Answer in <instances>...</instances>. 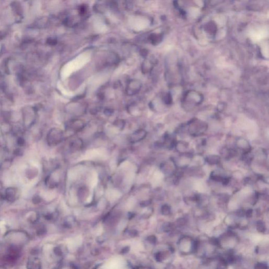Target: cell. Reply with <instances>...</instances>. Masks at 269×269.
<instances>
[{
	"instance_id": "cell-1",
	"label": "cell",
	"mask_w": 269,
	"mask_h": 269,
	"mask_svg": "<svg viewBox=\"0 0 269 269\" xmlns=\"http://www.w3.org/2000/svg\"><path fill=\"white\" fill-rule=\"evenodd\" d=\"M207 129L206 124L201 121H193L192 123L190 124L189 131L192 135H199L204 133Z\"/></svg>"
},
{
	"instance_id": "cell-2",
	"label": "cell",
	"mask_w": 269,
	"mask_h": 269,
	"mask_svg": "<svg viewBox=\"0 0 269 269\" xmlns=\"http://www.w3.org/2000/svg\"><path fill=\"white\" fill-rule=\"evenodd\" d=\"M49 141L51 145L58 144L62 141L63 133L62 131L58 128H54L49 134Z\"/></svg>"
},
{
	"instance_id": "cell-3",
	"label": "cell",
	"mask_w": 269,
	"mask_h": 269,
	"mask_svg": "<svg viewBox=\"0 0 269 269\" xmlns=\"http://www.w3.org/2000/svg\"><path fill=\"white\" fill-rule=\"evenodd\" d=\"M141 87V82L137 80H130L127 85L126 92L127 95L133 96L138 93Z\"/></svg>"
},
{
	"instance_id": "cell-4",
	"label": "cell",
	"mask_w": 269,
	"mask_h": 269,
	"mask_svg": "<svg viewBox=\"0 0 269 269\" xmlns=\"http://www.w3.org/2000/svg\"><path fill=\"white\" fill-rule=\"evenodd\" d=\"M124 267L122 261L117 259H112L104 266V269H123Z\"/></svg>"
},
{
	"instance_id": "cell-5",
	"label": "cell",
	"mask_w": 269,
	"mask_h": 269,
	"mask_svg": "<svg viewBox=\"0 0 269 269\" xmlns=\"http://www.w3.org/2000/svg\"><path fill=\"white\" fill-rule=\"evenodd\" d=\"M147 132L144 129H139L135 131L131 136V142H137L141 141L146 137Z\"/></svg>"
},
{
	"instance_id": "cell-6",
	"label": "cell",
	"mask_w": 269,
	"mask_h": 269,
	"mask_svg": "<svg viewBox=\"0 0 269 269\" xmlns=\"http://www.w3.org/2000/svg\"><path fill=\"white\" fill-rule=\"evenodd\" d=\"M85 126L84 121L79 119H75L70 121L69 124V127L74 131H80Z\"/></svg>"
},
{
	"instance_id": "cell-7",
	"label": "cell",
	"mask_w": 269,
	"mask_h": 269,
	"mask_svg": "<svg viewBox=\"0 0 269 269\" xmlns=\"http://www.w3.org/2000/svg\"><path fill=\"white\" fill-rule=\"evenodd\" d=\"M82 242V239L80 237H77L73 240H70L67 243L69 249L74 250V249L80 246Z\"/></svg>"
},
{
	"instance_id": "cell-8",
	"label": "cell",
	"mask_w": 269,
	"mask_h": 269,
	"mask_svg": "<svg viewBox=\"0 0 269 269\" xmlns=\"http://www.w3.org/2000/svg\"><path fill=\"white\" fill-rule=\"evenodd\" d=\"M83 141L80 138L74 139L73 141L70 142V149L74 150H80L83 148Z\"/></svg>"
},
{
	"instance_id": "cell-9",
	"label": "cell",
	"mask_w": 269,
	"mask_h": 269,
	"mask_svg": "<svg viewBox=\"0 0 269 269\" xmlns=\"http://www.w3.org/2000/svg\"><path fill=\"white\" fill-rule=\"evenodd\" d=\"M206 160L210 165H216L220 162V158L216 155H210L206 158Z\"/></svg>"
},
{
	"instance_id": "cell-10",
	"label": "cell",
	"mask_w": 269,
	"mask_h": 269,
	"mask_svg": "<svg viewBox=\"0 0 269 269\" xmlns=\"http://www.w3.org/2000/svg\"><path fill=\"white\" fill-rule=\"evenodd\" d=\"M151 67H152V64L149 63V61H145L142 64L141 70H142V72L147 73L150 70Z\"/></svg>"
},
{
	"instance_id": "cell-11",
	"label": "cell",
	"mask_w": 269,
	"mask_h": 269,
	"mask_svg": "<svg viewBox=\"0 0 269 269\" xmlns=\"http://www.w3.org/2000/svg\"><path fill=\"white\" fill-rule=\"evenodd\" d=\"M125 121L123 120H121V119L117 120L116 121H115V123H114V125L118 128L120 129L124 128V127H125Z\"/></svg>"
},
{
	"instance_id": "cell-12",
	"label": "cell",
	"mask_w": 269,
	"mask_h": 269,
	"mask_svg": "<svg viewBox=\"0 0 269 269\" xmlns=\"http://www.w3.org/2000/svg\"><path fill=\"white\" fill-rule=\"evenodd\" d=\"M162 213L165 215H168L171 211L170 207L167 205H165L162 207Z\"/></svg>"
},
{
	"instance_id": "cell-13",
	"label": "cell",
	"mask_w": 269,
	"mask_h": 269,
	"mask_svg": "<svg viewBox=\"0 0 269 269\" xmlns=\"http://www.w3.org/2000/svg\"><path fill=\"white\" fill-rule=\"evenodd\" d=\"M150 39L153 44H156L160 41V36L156 34H152L150 36Z\"/></svg>"
},
{
	"instance_id": "cell-14",
	"label": "cell",
	"mask_w": 269,
	"mask_h": 269,
	"mask_svg": "<svg viewBox=\"0 0 269 269\" xmlns=\"http://www.w3.org/2000/svg\"><path fill=\"white\" fill-rule=\"evenodd\" d=\"M257 229L260 232H264L265 230V225L262 221H259L257 222Z\"/></svg>"
},
{
	"instance_id": "cell-15",
	"label": "cell",
	"mask_w": 269,
	"mask_h": 269,
	"mask_svg": "<svg viewBox=\"0 0 269 269\" xmlns=\"http://www.w3.org/2000/svg\"><path fill=\"white\" fill-rule=\"evenodd\" d=\"M47 43L50 45H56L57 44V40L54 38H49L47 39Z\"/></svg>"
},
{
	"instance_id": "cell-16",
	"label": "cell",
	"mask_w": 269,
	"mask_h": 269,
	"mask_svg": "<svg viewBox=\"0 0 269 269\" xmlns=\"http://www.w3.org/2000/svg\"><path fill=\"white\" fill-rule=\"evenodd\" d=\"M256 269H267V267L262 263H259L256 266Z\"/></svg>"
},
{
	"instance_id": "cell-17",
	"label": "cell",
	"mask_w": 269,
	"mask_h": 269,
	"mask_svg": "<svg viewBox=\"0 0 269 269\" xmlns=\"http://www.w3.org/2000/svg\"><path fill=\"white\" fill-rule=\"evenodd\" d=\"M252 212H253V211L252 209H249V210H248L247 211V212L246 213V215H247V216H248V217H251L252 216Z\"/></svg>"
},
{
	"instance_id": "cell-18",
	"label": "cell",
	"mask_w": 269,
	"mask_h": 269,
	"mask_svg": "<svg viewBox=\"0 0 269 269\" xmlns=\"http://www.w3.org/2000/svg\"><path fill=\"white\" fill-rule=\"evenodd\" d=\"M113 113V112L111 111V109H106L105 111V113L106 115H111Z\"/></svg>"
},
{
	"instance_id": "cell-19",
	"label": "cell",
	"mask_w": 269,
	"mask_h": 269,
	"mask_svg": "<svg viewBox=\"0 0 269 269\" xmlns=\"http://www.w3.org/2000/svg\"><path fill=\"white\" fill-rule=\"evenodd\" d=\"M0 47H1V45H0ZM0 52H1V49H0Z\"/></svg>"
}]
</instances>
